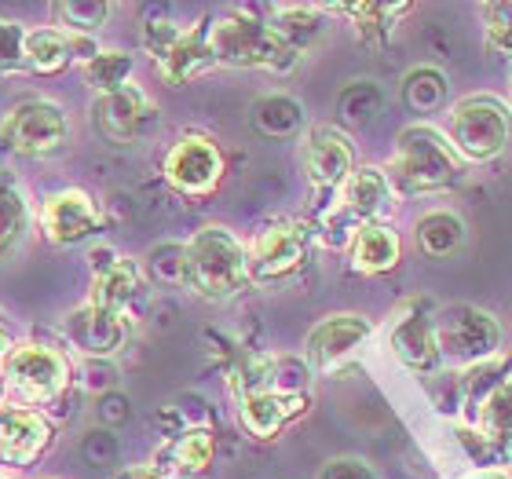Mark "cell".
<instances>
[{
    "mask_svg": "<svg viewBox=\"0 0 512 479\" xmlns=\"http://www.w3.org/2000/svg\"><path fill=\"white\" fill-rule=\"evenodd\" d=\"M191 297L227 304L249 289L246 242L224 224H205L183 242V282Z\"/></svg>",
    "mask_w": 512,
    "mask_h": 479,
    "instance_id": "1",
    "label": "cell"
},
{
    "mask_svg": "<svg viewBox=\"0 0 512 479\" xmlns=\"http://www.w3.org/2000/svg\"><path fill=\"white\" fill-rule=\"evenodd\" d=\"M384 176H388L395 194H410V198L414 194H439L465 176V161L450 147L443 128L414 121V125L399 128Z\"/></svg>",
    "mask_w": 512,
    "mask_h": 479,
    "instance_id": "2",
    "label": "cell"
},
{
    "mask_svg": "<svg viewBox=\"0 0 512 479\" xmlns=\"http://www.w3.org/2000/svg\"><path fill=\"white\" fill-rule=\"evenodd\" d=\"M209 48L216 66L235 70H267V74H293L300 55L286 41H278L260 15V8H231L220 19H209Z\"/></svg>",
    "mask_w": 512,
    "mask_h": 479,
    "instance_id": "3",
    "label": "cell"
},
{
    "mask_svg": "<svg viewBox=\"0 0 512 479\" xmlns=\"http://www.w3.org/2000/svg\"><path fill=\"white\" fill-rule=\"evenodd\" d=\"M0 377H4L8 406H19V410H48L74 384L70 359L55 344L41 341H15L0 366Z\"/></svg>",
    "mask_w": 512,
    "mask_h": 479,
    "instance_id": "4",
    "label": "cell"
},
{
    "mask_svg": "<svg viewBox=\"0 0 512 479\" xmlns=\"http://www.w3.org/2000/svg\"><path fill=\"white\" fill-rule=\"evenodd\" d=\"M392 183L377 165H355L337 198L319 213V238L326 245H344L352 242V235L366 224H388V216L395 213Z\"/></svg>",
    "mask_w": 512,
    "mask_h": 479,
    "instance_id": "5",
    "label": "cell"
},
{
    "mask_svg": "<svg viewBox=\"0 0 512 479\" xmlns=\"http://www.w3.org/2000/svg\"><path fill=\"white\" fill-rule=\"evenodd\" d=\"M443 136L450 139V147L458 150L461 161L487 165L512 147V107L502 96H491V92L461 96L458 103H450Z\"/></svg>",
    "mask_w": 512,
    "mask_h": 479,
    "instance_id": "6",
    "label": "cell"
},
{
    "mask_svg": "<svg viewBox=\"0 0 512 479\" xmlns=\"http://www.w3.org/2000/svg\"><path fill=\"white\" fill-rule=\"evenodd\" d=\"M311 227L297 216H271L246 242L249 286L282 289L308 267Z\"/></svg>",
    "mask_w": 512,
    "mask_h": 479,
    "instance_id": "7",
    "label": "cell"
},
{
    "mask_svg": "<svg viewBox=\"0 0 512 479\" xmlns=\"http://www.w3.org/2000/svg\"><path fill=\"white\" fill-rule=\"evenodd\" d=\"M66 147H70V114L55 99H19L0 118V150H8L15 158H55Z\"/></svg>",
    "mask_w": 512,
    "mask_h": 479,
    "instance_id": "8",
    "label": "cell"
},
{
    "mask_svg": "<svg viewBox=\"0 0 512 479\" xmlns=\"http://www.w3.org/2000/svg\"><path fill=\"white\" fill-rule=\"evenodd\" d=\"M227 176V158L209 132H183L161 158V180L187 202H205L220 191Z\"/></svg>",
    "mask_w": 512,
    "mask_h": 479,
    "instance_id": "9",
    "label": "cell"
},
{
    "mask_svg": "<svg viewBox=\"0 0 512 479\" xmlns=\"http://www.w3.org/2000/svg\"><path fill=\"white\" fill-rule=\"evenodd\" d=\"M436 337L443 362L450 359L458 366H476L505 352V330L498 315L476 304H450L447 311H439Z\"/></svg>",
    "mask_w": 512,
    "mask_h": 479,
    "instance_id": "10",
    "label": "cell"
},
{
    "mask_svg": "<svg viewBox=\"0 0 512 479\" xmlns=\"http://www.w3.org/2000/svg\"><path fill=\"white\" fill-rule=\"evenodd\" d=\"M300 165H304L308 187L322 213L355 172L352 136L341 125H311L300 139Z\"/></svg>",
    "mask_w": 512,
    "mask_h": 479,
    "instance_id": "11",
    "label": "cell"
},
{
    "mask_svg": "<svg viewBox=\"0 0 512 479\" xmlns=\"http://www.w3.org/2000/svg\"><path fill=\"white\" fill-rule=\"evenodd\" d=\"M388 352L399 359V366H406L417 377H428V373H436L443 366L432 300L406 297L392 311V322H388Z\"/></svg>",
    "mask_w": 512,
    "mask_h": 479,
    "instance_id": "12",
    "label": "cell"
},
{
    "mask_svg": "<svg viewBox=\"0 0 512 479\" xmlns=\"http://www.w3.org/2000/svg\"><path fill=\"white\" fill-rule=\"evenodd\" d=\"M374 337V322L359 315V311H337L308 333L304 341V355L311 373H341L355 355L363 352Z\"/></svg>",
    "mask_w": 512,
    "mask_h": 479,
    "instance_id": "13",
    "label": "cell"
},
{
    "mask_svg": "<svg viewBox=\"0 0 512 479\" xmlns=\"http://www.w3.org/2000/svg\"><path fill=\"white\" fill-rule=\"evenodd\" d=\"M88 260H92V293H88V304L132 319L136 304L147 300V289H150L143 264L132 260V256H118L110 245L92 249Z\"/></svg>",
    "mask_w": 512,
    "mask_h": 479,
    "instance_id": "14",
    "label": "cell"
},
{
    "mask_svg": "<svg viewBox=\"0 0 512 479\" xmlns=\"http://www.w3.org/2000/svg\"><path fill=\"white\" fill-rule=\"evenodd\" d=\"M92 125H96L99 139L110 143V147H136L158 125V107H154V99L143 88L128 81L121 92L96 96V103H92Z\"/></svg>",
    "mask_w": 512,
    "mask_h": 479,
    "instance_id": "15",
    "label": "cell"
},
{
    "mask_svg": "<svg viewBox=\"0 0 512 479\" xmlns=\"http://www.w3.org/2000/svg\"><path fill=\"white\" fill-rule=\"evenodd\" d=\"M103 209L85 187H63V191H52L41 202V213H37V227L48 245H81L88 238H96L103 231Z\"/></svg>",
    "mask_w": 512,
    "mask_h": 479,
    "instance_id": "16",
    "label": "cell"
},
{
    "mask_svg": "<svg viewBox=\"0 0 512 479\" xmlns=\"http://www.w3.org/2000/svg\"><path fill=\"white\" fill-rule=\"evenodd\" d=\"M63 337L85 355V362H110L132 341V322L85 300L63 319Z\"/></svg>",
    "mask_w": 512,
    "mask_h": 479,
    "instance_id": "17",
    "label": "cell"
},
{
    "mask_svg": "<svg viewBox=\"0 0 512 479\" xmlns=\"http://www.w3.org/2000/svg\"><path fill=\"white\" fill-rule=\"evenodd\" d=\"M103 52V44L96 37H85V33H66L59 26H41V30H26V41H22V63H26V74H63L70 63L85 66L88 59H96Z\"/></svg>",
    "mask_w": 512,
    "mask_h": 479,
    "instance_id": "18",
    "label": "cell"
},
{
    "mask_svg": "<svg viewBox=\"0 0 512 479\" xmlns=\"http://www.w3.org/2000/svg\"><path fill=\"white\" fill-rule=\"evenodd\" d=\"M238 403V425L246 428V436L256 443H271L286 432L293 421L311 410V395H286L275 388H256L235 399Z\"/></svg>",
    "mask_w": 512,
    "mask_h": 479,
    "instance_id": "19",
    "label": "cell"
},
{
    "mask_svg": "<svg viewBox=\"0 0 512 479\" xmlns=\"http://www.w3.org/2000/svg\"><path fill=\"white\" fill-rule=\"evenodd\" d=\"M55 443V425L44 410H19L11 406L0 414V465L30 469Z\"/></svg>",
    "mask_w": 512,
    "mask_h": 479,
    "instance_id": "20",
    "label": "cell"
},
{
    "mask_svg": "<svg viewBox=\"0 0 512 479\" xmlns=\"http://www.w3.org/2000/svg\"><path fill=\"white\" fill-rule=\"evenodd\" d=\"M154 465L169 479H205L216 461V436L209 425H187L154 454Z\"/></svg>",
    "mask_w": 512,
    "mask_h": 479,
    "instance_id": "21",
    "label": "cell"
},
{
    "mask_svg": "<svg viewBox=\"0 0 512 479\" xmlns=\"http://www.w3.org/2000/svg\"><path fill=\"white\" fill-rule=\"evenodd\" d=\"M150 63L158 66L161 81L172 88L191 85L194 77L209 74L216 66L213 48H209V22H198L191 30H183L180 37H176L161 55H154Z\"/></svg>",
    "mask_w": 512,
    "mask_h": 479,
    "instance_id": "22",
    "label": "cell"
},
{
    "mask_svg": "<svg viewBox=\"0 0 512 479\" xmlns=\"http://www.w3.org/2000/svg\"><path fill=\"white\" fill-rule=\"evenodd\" d=\"M399 260H403V238L392 224H366L348 242V267L355 275H388L399 267Z\"/></svg>",
    "mask_w": 512,
    "mask_h": 479,
    "instance_id": "23",
    "label": "cell"
},
{
    "mask_svg": "<svg viewBox=\"0 0 512 479\" xmlns=\"http://www.w3.org/2000/svg\"><path fill=\"white\" fill-rule=\"evenodd\" d=\"M326 15H344L352 19L355 37L370 48V52H384L392 41L395 26L414 11V4H322Z\"/></svg>",
    "mask_w": 512,
    "mask_h": 479,
    "instance_id": "24",
    "label": "cell"
},
{
    "mask_svg": "<svg viewBox=\"0 0 512 479\" xmlns=\"http://www.w3.org/2000/svg\"><path fill=\"white\" fill-rule=\"evenodd\" d=\"M264 22L278 33V41H286L297 55H304L311 44L326 33V11L322 4H267L260 8Z\"/></svg>",
    "mask_w": 512,
    "mask_h": 479,
    "instance_id": "25",
    "label": "cell"
},
{
    "mask_svg": "<svg viewBox=\"0 0 512 479\" xmlns=\"http://www.w3.org/2000/svg\"><path fill=\"white\" fill-rule=\"evenodd\" d=\"M30 224H33V205L26 183L11 169H0V264L26 242Z\"/></svg>",
    "mask_w": 512,
    "mask_h": 479,
    "instance_id": "26",
    "label": "cell"
},
{
    "mask_svg": "<svg viewBox=\"0 0 512 479\" xmlns=\"http://www.w3.org/2000/svg\"><path fill=\"white\" fill-rule=\"evenodd\" d=\"M249 125L267 139H293L304 132L308 125V114H304V103L289 92H267L249 107Z\"/></svg>",
    "mask_w": 512,
    "mask_h": 479,
    "instance_id": "27",
    "label": "cell"
},
{
    "mask_svg": "<svg viewBox=\"0 0 512 479\" xmlns=\"http://www.w3.org/2000/svg\"><path fill=\"white\" fill-rule=\"evenodd\" d=\"M512 377V355L502 352L494 355V359L487 362H476V366H465V370L458 373V410L461 417H465V425H472V417H476V410L483 406V399L498 388V384H505Z\"/></svg>",
    "mask_w": 512,
    "mask_h": 479,
    "instance_id": "28",
    "label": "cell"
},
{
    "mask_svg": "<svg viewBox=\"0 0 512 479\" xmlns=\"http://www.w3.org/2000/svg\"><path fill=\"white\" fill-rule=\"evenodd\" d=\"M465 220H461L454 209H428V213L417 216L414 238L417 249L428 256V260H450L465 245Z\"/></svg>",
    "mask_w": 512,
    "mask_h": 479,
    "instance_id": "29",
    "label": "cell"
},
{
    "mask_svg": "<svg viewBox=\"0 0 512 479\" xmlns=\"http://www.w3.org/2000/svg\"><path fill=\"white\" fill-rule=\"evenodd\" d=\"M447 96H450V81L447 74L439 70V66H414V70H406L403 77V103L414 114H439V110L447 107Z\"/></svg>",
    "mask_w": 512,
    "mask_h": 479,
    "instance_id": "30",
    "label": "cell"
},
{
    "mask_svg": "<svg viewBox=\"0 0 512 479\" xmlns=\"http://www.w3.org/2000/svg\"><path fill=\"white\" fill-rule=\"evenodd\" d=\"M132 55L121 52V48H103L96 59H88L81 70H85V81L92 85L96 96H110V92H121L132 77Z\"/></svg>",
    "mask_w": 512,
    "mask_h": 479,
    "instance_id": "31",
    "label": "cell"
},
{
    "mask_svg": "<svg viewBox=\"0 0 512 479\" xmlns=\"http://www.w3.org/2000/svg\"><path fill=\"white\" fill-rule=\"evenodd\" d=\"M384 110V92L374 81H352L337 96V114L344 125H370Z\"/></svg>",
    "mask_w": 512,
    "mask_h": 479,
    "instance_id": "32",
    "label": "cell"
},
{
    "mask_svg": "<svg viewBox=\"0 0 512 479\" xmlns=\"http://www.w3.org/2000/svg\"><path fill=\"white\" fill-rule=\"evenodd\" d=\"M480 22H483V44L494 59L512 63V0L502 4H480Z\"/></svg>",
    "mask_w": 512,
    "mask_h": 479,
    "instance_id": "33",
    "label": "cell"
},
{
    "mask_svg": "<svg viewBox=\"0 0 512 479\" xmlns=\"http://www.w3.org/2000/svg\"><path fill=\"white\" fill-rule=\"evenodd\" d=\"M52 11L59 19V30L85 33V37H92L110 19V4H103V0H59Z\"/></svg>",
    "mask_w": 512,
    "mask_h": 479,
    "instance_id": "34",
    "label": "cell"
},
{
    "mask_svg": "<svg viewBox=\"0 0 512 479\" xmlns=\"http://www.w3.org/2000/svg\"><path fill=\"white\" fill-rule=\"evenodd\" d=\"M472 428H480L487 436H509L512 432V377L505 384H498L483 406L472 417Z\"/></svg>",
    "mask_w": 512,
    "mask_h": 479,
    "instance_id": "35",
    "label": "cell"
},
{
    "mask_svg": "<svg viewBox=\"0 0 512 479\" xmlns=\"http://www.w3.org/2000/svg\"><path fill=\"white\" fill-rule=\"evenodd\" d=\"M143 271H147V282H158V286H180L183 282V242H161L154 245L143 260Z\"/></svg>",
    "mask_w": 512,
    "mask_h": 479,
    "instance_id": "36",
    "label": "cell"
},
{
    "mask_svg": "<svg viewBox=\"0 0 512 479\" xmlns=\"http://www.w3.org/2000/svg\"><path fill=\"white\" fill-rule=\"evenodd\" d=\"M180 33L183 30L176 26V19H172L169 8H150L147 15H143V30H139V37H143V48H147V55L154 59V55L165 52V48H169Z\"/></svg>",
    "mask_w": 512,
    "mask_h": 479,
    "instance_id": "37",
    "label": "cell"
},
{
    "mask_svg": "<svg viewBox=\"0 0 512 479\" xmlns=\"http://www.w3.org/2000/svg\"><path fill=\"white\" fill-rule=\"evenodd\" d=\"M22 41H26V26L11 19H0V77L26 74L22 63Z\"/></svg>",
    "mask_w": 512,
    "mask_h": 479,
    "instance_id": "38",
    "label": "cell"
},
{
    "mask_svg": "<svg viewBox=\"0 0 512 479\" xmlns=\"http://www.w3.org/2000/svg\"><path fill=\"white\" fill-rule=\"evenodd\" d=\"M319 479H377L374 469L359 458H333L326 469L319 472Z\"/></svg>",
    "mask_w": 512,
    "mask_h": 479,
    "instance_id": "39",
    "label": "cell"
},
{
    "mask_svg": "<svg viewBox=\"0 0 512 479\" xmlns=\"http://www.w3.org/2000/svg\"><path fill=\"white\" fill-rule=\"evenodd\" d=\"M99 417H103V425H125L132 410H128V399L118 392H103L99 399Z\"/></svg>",
    "mask_w": 512,
    "mask_h": 479,
    "instance_id": "40",
    "label": "cell"
},
{
    "mask_svg": "<svg viewBox=\"0 0 512 479\" xmlns=\"http://www.w3.org/2000/svg\"><path fill=\"white\" fill-rule=\"evenodd\" d=\"M114 479H169L154 461H139V465H125L121 472H114Z\"/></svg>",
    "mask_w": 512,
    "mask_h": 479,
    "instance_id": "41",
    "label": "cell"
},
{
    "mask_svg": "<svg viewBox=\"0 0 512 479\" xmlns=\"http://www.w3.org/2000/svg\"><path fill=\"white\" fill-rule=\"evenodd\" d=\"M11 348H15V337H11V330L0 322V366H4V359H8Z\"/></svg>",
    "mask_w": 512,
    "mask_h": 479,
    "instance_id": "42",
    "label": "cell"
},
{
    "mask_svg": "<svg viewBox=\"0 0 512 479\" xmlns=\"http://www.w3.org/2000/svg\"><path fill=\"white\" fill-rule=\"evenodd\" d=\"M465 479H512L505 469H476L472 476H465Z\"/></svg>",
    "mask_w": 512,
    "mask_h": 479,
    "instance_id": "43",
    "label": "cell"
},
{
    "mask_svg": "<svg viewBox=\"0 0 512 479\" xmlns=\"http://www.w3.org/2000/svg\"><path fill=\"white\" fill-rule=\"evenodd\" d=\"M509 99H512V81H509ZM509 107H512V103H509Z\"/></svg>",
    "mask_w": 512,
    "mask_h": 479,
    "instance_id": "44",
    "label": "cell"
},
{
    "mask_svg": "<svg viewBox=\"0 0 512 479\" xmlns=\"http://www.w3.org/2000/svg\"><path fill=\"white\" fill-rule=\"evenodd\" d=\"M0 479H8V476H0Z\"/></svg>",
    "mask_w": 512,
    "mask_h": 479,
    "instance_id": "45",
    "label": "cell"
}]
</instances>
